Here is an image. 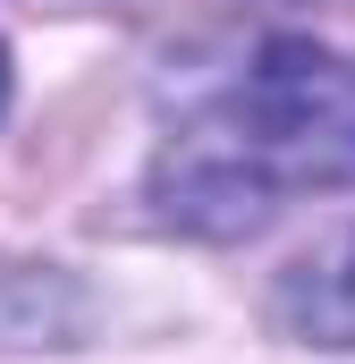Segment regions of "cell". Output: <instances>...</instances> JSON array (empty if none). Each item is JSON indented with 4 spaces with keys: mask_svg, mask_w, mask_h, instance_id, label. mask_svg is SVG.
<instances>
[{
    "mask_svg": "<svg viewBox=\"0 0 355 364\" xmlns=\"http://www.w3.org/2000/svg\"><path fill=\"white\" fill-rule=\"evenodd\" d=\"M271 9H313V0H271Z\"/></svg>",
    "mask_w": 355,
    "mask_h": 364,
    "instance_id": "4",
    "label": "cell"
},
{
    "mask_svg": "<svg viewBox=\"0 0 355 364\" xmlns=\"http://www.w3.org/2000/svg\"><path fill=\"white\" fill-rule=\"evenodd\" d=\"M279 322L296 339H313V348H355V229L313 246L279 279Z\"/></svg>",
    "mask_w": 355,
    "mask_h": 364,
    "instance_id": "2",
    "label": "cell"
},
{
    "mask_svg": "<svg viewBox=\"0 0 355 364\" xmlns=\"http://www.w3.org/2000/svg\"><path fill=\"white\" fill-rule=\"evenodd\" d=\"M330 186H355V68L313 43L237 60L153 153V203L186 237H246L279 203Z\"/></svg>",
    "mask_w": 355,
    "mask_h": 364,
    "instance_id": "1",
    "label": "cell"
},
{
    "mask_svg": "<svg viewBox=\"0 0 355 364\" xmlns=\"http://www.w3.org/2000/svg\"><path fill=\"white\" fill-rule=\"evenodd\" d=\"M0 102H9V51H0Z\"/></svg>",
    "mask_w": 355,
    "mask_h": 364,
    "instance_id": "3",
    "label": "cell"
}]
</instances>
